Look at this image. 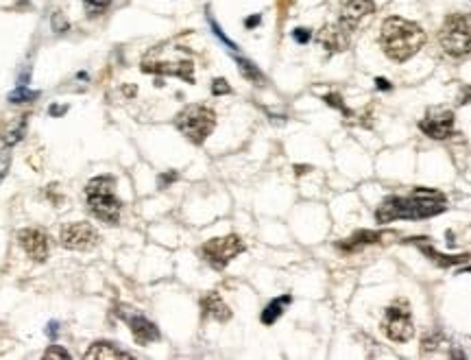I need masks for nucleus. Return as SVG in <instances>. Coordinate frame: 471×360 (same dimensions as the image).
Returning a JSON list of instances; mask_svg holds the SVG:
<instances>
[{"mask_svg": "<svg viewBox=\"0 0 471 360\" xmlns=\"http://www.w3.org/2000/svg\"><path fill=\"white\" fill-rule=\"evenodd\" d=\"M447 210V199L441 190L435 188H415L410 194L386 196L376 210V221L380 225L392 221H421L443 214Z\"/></svg>", "mask_w": 471, "mask_h": 360, "instance_id": "obj_1", "label": "nucleus"}, {"mask_svg": "<svg viewBox=\"0 0 471 360\" xmlns=\"http://www.w3.org/2000/svg\"><path fill=\"white\" fill-rule=\"evenodd\" d=\"M425 44V31L417 25L404 20L400 15H390L382 22L380 46L386 57L392 62H408L412 55H417Z\"/></svg>", "mask_w": 471, "mask_h": 360, "instance_id": "obj_2", "label": "nucleus"}, {"mask_svg": "<svg viewBox=\"0 0 471 360\" xmlns=\"http://www.w3.org/2000/svg\"><path fill=\"white\" fill-rule=\"evenodd\" d=\"M86 196H88V206L96 218H101L107 225H118L123 204L121 199L114 194V177L101 175V177L90 179L86 186Z\"/></svg>", "mask_w": 471, "mask_h": 360, "instance_id": "obj_3", "label": "nucleus"}, {"mask_svg": "<svg viewBox=\"0 0 471 360\" xmlns=\"http://www.w3.org/2000/svg\"><path fill=\"white\" fill-rule=\"evenodd\" d=\"M175 127L192 145H203L216 127V114L205 105H188L175 118Z\"/></svg>", "mask_w": 471, "mask_h": 360, "instance_id": "obj_4", "label": "nucleus"}, {"mask_svg": "<svg viewBox=\"0 0 471 360\" xmlns=\"http://www.w3.org/2000/svg\"><path fill=\"white\" fill-rule=\"evenodd\" d=\"M443 51L451 57L471 55V13H451L439 33Z\"/></svg>", "mask_w": 471, "mask_h": 360, "instance_id": "obj_5", "label": "nucleus"}, {"mask_svg": "<svg viewBox=\"0 0 471 360\" xmlns=\"http://www.w3.org/2000/svg\"><path fill=\"white\" fill-rule=\"evenodd\" d=\"M382 330L390 341H395V343L410 341L412 334H415V324H412L410 304L406 302V299H397V302H392L386 308Z\"/></svg>", "mask_w": 471, "mask_h": 360, "instance_id": "obj_6", "label": "nucleus"}, {"mask_svg": "<svg viewBox=\"0 0 471 360\" xmlns=\"http://www.w3.org/2000/svg\"><path fill=\"white\" fill-rule=\"evenodd\" d=\"M243 251H245V243L240 240V236H235V234L212 238L201 247V255L205 258V262L219 271L225 269L231 260Z\"/></svg>", "mask_w": 471, "mask_h": 360, "instance_id": "obj_7", "label": "nucleus"}, {"mask_svg": "<svg viewBox=\"0 0 471 360\" xmlns=\"http://www.w3.org/2000/svg\"><path fill=\"white\" fill-rule=\"evenodd\" d=\"M454 123H456V118H454V112H451V109H437V107H432L419 120V129L428 138H432V140H447V138H451V135L456 133Z\"/></svg>", "mask_w": 471, "mask_h": 360, "instance_id": "obj_8", "label": "nucleus"}, {"mask_svg": "<svg viewBox=\"0 0 471 360\" xmlns=\"http://www.w3.org/2000/svg\"><path fill=\"white\" fill-rule=\"evenodd\" d=\"M59 240L66 249L72 251H88L96 247L98 243V232L90 223H70L59 234Z\"/></svg>", "mask_w": 471, "mask_h": 360, "instance_id": "obj_9", "label": "nucleus"}, {"mask_svg": "<svg viewBox=\"0 0 471 360\" xmlns=\"http://www.w3.org/2000/svg\"><path fill=\"white\" fill-rule=\"evenodd\" d=\"M18 240H20V247L27 251L29 258H33L35 262H44L48 258V236L42 232V229H22L18 234Z\"/></svg>", "mask_w": 471, "mask_h": 360, "instance_id": "obj_10", "label": "nucleus"}, {"mask_svg": "<svg viewBox=\"0 0 471 360\" xmlns=\"http://www.w3.org/2000/svg\"><path fill=\"white\" fill-rule=\"evenodd\" d=\"M373 11H376V3L373 0H347L341 9V18H339V25H343L347 31L353 33L364 18H369Z\"/></svg>", "mask_w": 471, "mask_h": 360, "instance_id": "obj_11", "label": "nucleus"}, {"mask_svg": "<svg viewBox=\"0 0 471 360\" xmlns=\"http://www.w3.org/2000/svg\"><path fill=\"white\" fill-rule=\"evenodd\" d=\"M319 44L327 51V53H343L347 51L349 46V39H351V31H347L343 25H327L319 31L317 35Z\"/></svg>", "mask_w": 471, "mask_h": 360, "instance_id": "obj_12", "label": "nucleus"}, {"mask_svg": "<svg viewBox=\"0 0 471 360\" xmlns=\"http://www.w3.org/2000/svg\"><path fill=\"white\" fill-rule=\"evenodd\" d=\"M123 319H127L135 343L149 345V343L160 338V330H157V326L153 321H149L146 316H142V314H123Z\"/></svg>", "mask_w": 471, "mask_h": 360, "instance_id": "obj_13", "label": "nucleus"}, {"mask_svg": "<svg viewBox=\"0 0 471 360\" xmlns=\"http://www.w3.org/2000/svg\"><path fill=\"white\" fill-rule=\"evenodd\" d=\"M406 243H415V245L419 247V251H421L428 260H432V262H435V265H439L441 269H449V267L465 265L467 260L471 258L469 253H460V255H445V253L437 251L435 247H430L428 243H419V238H408Z\"/></svg>", "mask_w": 471, "mask_h": 360, "instance_id": "obj_14", "label": "nucleus"}, {"mask_svg": "<svg viewBox=\"0 0 471 360\" xmlns=\"http://www.w3.org/2000/svg\"><path fill=\"white\" fill-rule=\"evenodd\" d=\"M144 72H155V74H170V76H179L184 81L192 84L194 81V66L192 62H179V64H144L142 66Z\"/></svg>", "mask_w": 471, "mask_h": 360, "instance_id": "obj_15", "label": "nucleus"}, {"mask_svg": "<svg viewBox=\"0 0 471 360\" xmlns=\"http://www.w3.org/2000/svg\"><path fill=\"white\" fill-rule=\"evenodd\" d=\"M201 308H203V314L205 316H212L214 321H229L231 319V310L229 306L223 302V297L219 293H207L203 299H201Z\"/></svg>", "mask_w": 471, "mask_h": 360, "instance_id": "obj_16", "label": "nucleus"}, {"mask_svg": "<svg viewBox=\"0 0 471 360\" xmlns=\"http://www.w3.org/2000/svg\"><path fill=\"white\" fill-rule=\"evenodd\" d=\"M382 238H386L384 232H369V229H360L356 234H351L347 240H343V243H339V247L343 251H358L367 245H376L380 243Z\"/></svg>", "mask_w": 471, "mask_h": 360, "instance_id": "obj_17", "label": "nucleus"}, {"mask_svg": "<svg viewBox=\"0 0 471 360\" xmlns=\"http://www.w3.org/2000/svg\"><path fill=\"white\" fill-rule=\"evenodd\" d=\"M86 358L88 360H116V358H125V360H129L131 358V354H127V352H123V349H118L114 343H109V341H96V343H92V347L86 352Z\"/></svg>", "mask_w": 471, "mask_h": 360, "instance_id": "obj_18", "label": "nucleus"}, {"mask_svg": "<svg viewBox=\"0 0 471 360\" xmlns=\"http://www.w3.org/2000/svg\"><path fill=\"white\" fill-rule=\"evenodd\" d=\"M292 302V297L290 295H284V297H278V299H273V302L262 310V324L264 326H273L275 321H278V319L284 314V310H286V306Z\"/></svg>", "mask_w": 471, "mask_h": 360, "instance_id": "obj_19", "label": "nucleus"}, {"mask_svg": "<svg viewBox=\"0 0 471 360\" xmlns=\"http://www.w3.org/2000/svg\"><path fill=\"white\" fill-rule=\"evenodd\" d=\"M235 62H238V70H240V74L247 79V81H251L255 86H262L264 84V74L260 72V68L255 66L253 62H249V59H243V57H238Z\"/></svg>", "mask_w": 471, "mask_h": 360, "instance_id": "obj_20", "label": "nucleus"}, {"mask_svg": "<svg viewBox=\"0 0 471 360\" xmlns=\"http://www.w3.org/2000/svg\"><path fill=\"white\" fill-rule=\"evenodd\" d=\"M323 101H325L329 107H336V109H341V112H343V116H345L347 120H351V118H356V116H358L356 112H349V109H347V105L343 103L341 94H325V96H323Z\"/></svg>", "mask_w": 471, "mask_h": 360, "instance_id": "obj_21", "label": "nucleus"}, {"mask_svg": "<svg viewBox=\"0 0 471 360\" xmlns=\"http://www.w3.org/2000/svg\"><path fill=\"white\" fill-rule=\"evenodd\" d=\"M37 96H39V92H31L25 86H20L18 90H13L9 94V103H31L33 98H37Z\"/></svg>", "mask_w": 471, "mask_h": 360, "instance_id": "obj_22", "label": "nucleus"}, {"mask_svg": "<svg viewBox=\"0 0 471 360\" xmlns=\"http://www.w3.org/2000/svg\"><path fill=\"white\" fill-rule=\"evenodd\" d=\"M439 343H441V332H439V330H435V332L425 334V336H423V341H421L423 352H432V349H437V347H439Z\"/></svg>", "mask_w": 471, "mask_h": 360, "instance_id": "obj_23", "label": "nucleus"}, {"mask_svg": "<svg viewBox=\"0 0 471 360\" xmlns=\"http://www.w3.org/2000/svg\"><path fill=\"white\" fill-rule=\"evenodd\" d=\"M11 166V153L9 149H0V182L7 177V171Z\"/></svg>", "mask_w": 471, "mask_h": 360, "instance_id": "obj_24", "label": "nucleus"}, {"mask_svg": "<svg viewBox=\"0 0 471 360\" xmlns=\"http://www.w3.org/2000/svg\"><path fill=\"white\" fill-rule=\"evenodd\" d=\"M22 133H25V120L22 123H20L15 129H11L9 133H7V138H5V142L11 147V145H15V142H20V140H22Z\"/></svg>", "mask_w": 471, "mask_h": 360, "instance_id": "obj_25", "label": "nucleus"}, {"mask_svg": "<svg viewBox=\"0 0 471 360\" xmlns=\"http://www.w3.org/2000/svg\"><path fill=\"white\" fill-rule=\"evenodd\" d=\"M231 92V88H229V84L225 81V79H214V84H212V94L214 96H223V94H229Z\"/></svg>", "mask_w": 471, "mask_h": 360, "instance_id": "obj_26", "label": "nucleus"}, {"mask_svg": "<svg viewBox=\"0 0 471 360\" xmlns=\"http://www.w3.org/2000/svg\"><path fill=\"white\" fill-rule=\"evenodd\" d=\"M177 179H179V173L168 171V173H162L160 177H157V184H160V188H168L172 182H177Z\"/></svg>", "mask_w": 471, "mask_h": 360, "instance_id": "obj_27", "label": "nucleus"}, {"mask_svg": "<svg viewBox=\"0 0 471 360\" xmlns=\"http://www.w3.org/2000/svg\"><path fill=\"white\" fill-rule=\"evenodd\" d=\"M207 20H210V27H212V31L216 33V37H219V39H223V42H225V44H227V46H229L231 51H235V44L231 42V39H229V37H225V33L221 31V27H219V25H216V20H214L212 15H210Z\"/></svg>", "mask_w": 471, "mask_h": 360, "instance_id": "obj_28", "label": "nucleus"}, {"mask_svg": "<svg viewBox=\"0 0 471 360\" xmlns=\"http://www.w3.org/2000/svg\"><path fill=\"white\" fill-rule=\"evenodd\" d=\"M292 37H294V42L308 44L310 39H312V31H310V29H294V31H292Z\"/></svg>", "mask_w": 471, "mask_h": 360, "instance_id": "obj_29", "label": "nucleus"}, {"mask_svg": "<svg viewBox=\"0 0 471 360\" xmlns=\"http://www.w3.org/2000/svg\"><path fill=\"white\" fill-rule=\"evenodd\" d=\"M50 22H53V31H57V33H64V31H68V22L64 20V15H62V13H55Z\"/></svg>", "mask_w": 471, "mask_h": 360, "instance_id": "obj_30", "label": "nucleus"}, {"mask_svg": "<svg viewBox=\"0 0 471 360\" xmlns=\"http://www.w3.org/2000/svg\"><path fill=\"white\" fill-rule=\"evenodd\" d=\"M83 3L90 7V11H103L111 5V0H83Z\"/></svg>", "mask_w": 471, "mask_h": 360, "instance_id": "obj_31", "label": "nucleus"}, {"mask_svg": "<svg viewBox=\"0 0 471 360\" xmlns=\"http://www.w3.org/2000/svg\"><path fill=\"white\" fill-rule=\"evenodd\" d=\"M44 358H70V354L66 349H62L59 345H53V347H48V352L44 354Z\"/></svg>", "mask_w": 471, "mask_h": 360, "instance_id": "obj_32", "label": "nucleus"}, {"mask_svg": "<svg viewBox=\"0 0 471 360\" xmlns=\"http://www.w3.org/2000/svg\"><path fill=\"white\" fill-rule=\"evenodd\" d=\"M458 105H471V86H465L458 94Z\"/></svg>", "mask_w": 471, "mask_h": 360, "instance_id": "obj_33", "label": "nucleus"}, {"mask_svg": "<svg viewBox=\"0 0 471 360\" xmlns=\"http://www.w3.org/2000/svg\"><path fill=\"white\" fill-rule=\"evenodd\" d=\"M260 20H262L260 15H251V18H247V20H245V27H247V29L258 27V25H260Z\"/></svg>", "mask_w": 471, "mask_h": 360, "instance_id": "obj_34", "label": "nucleus"}, {"mask_svg": "<svg viewBox=\"0 0 471 360\" xmlns=\"http://www.w3.org/2000/svg\"><path fill=\"white\" fill-rule=\"evenodd\" d=\"M46 334H48L50 338H57V334H59V324H57V321H50L48 328H46Z\"/></svg>", "mask_w": 471, "mask_h": 360, "instance_id": "obj_35", "label": "nucleus"}, {"mask_svg": "<svg viewBox=\"0 0 471 360\" xmlns=\"http://www.w3.org/2000/svg\"><path fill=\"white\" fill-rule=\"evenodd\" d=\"M68 112V105H53L50 107V114L53 116H62V114H66Z\"/></svg>", "mask_w": 471, "mask_h": 360, "instance_id": "obj_36", "label": "nucleus"}, {"mask_svg": "<svg viewBox=\"0 0 471 360\" xmlns=\"http://www.w3.org/2000/svg\"><path fill=\"white\" fill-rule=\"evenodd\" d=\"M376 86H378V90H390V81H386V79H382V76L376 79Z\"/></svg>", "mask_w": 471, "mask_h": 360, "instance_id": "obj_37", "label": "nucleus"}, {"mask_svg": "<svg viewBox=\"0 0 471 360\" xmlns=\"http://www.w3.org/2000/svg\"><path fill=\"white\" fill-rule=\"evenodd\" d=\"M294 171H297V175H303L308 171V166H294Z\"/></svg>", "mask_w": 471, "mask_h": 360, "instance_id": "obj_38", "label": "nucleus"}]
</instances>
